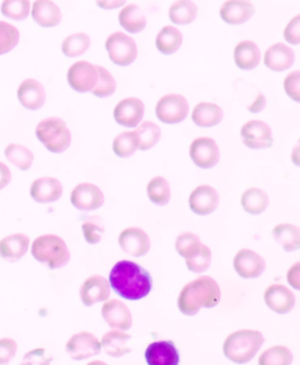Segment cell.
Returning a JSON list of instances; mask_svg holds the SVG:
<instances>
[{"label":"cell","instance_id":"cell-1","mask_svg":"<svg viewBox=\"0 0 300 365\" xmlns=\"http://www.w3.org/2000/svg\"><path fill=\"white\" fill-rule=\"evenodd\" d=\"M109 283L118 295L129 301H139L152 292V276L130 261H120L113 267Z\"/></svg>","mask_w":300,"mask_h":365},{"label":"cell","instance_id":"cell-2","mask_svg":"<svg viewBox=\"0 0 300 365\" xmlns=\"http://www.w3.org/2000/svg\"><path fill=\"white\" fill-rule=\"evenodd\" d=\"M221 296L218 283L210 276H201L183 287L178 296V309L185 315L194 316L202 308L217 306Z\"/></svg>","mask_w":300,"mask_h":365},{"label":"cell","instance_id":"cell-3","mask_svg":"<svg viewBox=\"0 0 300 365\" xmlns=\"http://www.w3.org/2000/svg\"><path fill=\"white\" fill-rule=\"evenodd\" d=\"M263 343L264 336L257 330H238L227 337L223 352L231 362L245 364L254 359Z\"/></svg>","mask_w":300,"mask_h":365},{"label":"cell","instance_id":"cell-4","mask_svg":"<svg viewBox=\"0 0 300 365\" xmlns=\"http://www.w3.org/2000/svg\"><path fill=\"white\" fill-rule=\"evenodd\" d=\"M31 252L36 261L45 263L51 269H59L70 262V250L66 243L59 236L52 234L36 237Z\"/></svg>","mask_w":300,"mask_h":365},{"label":"cell","instance_id":"cell-5","mask_svg":"<svg viewBox=\"0 0 300 365\" xmlns=\"http://www.w3.org/2000/svg\"><path fill=\"white\" fill-rule=\"evenodd\" d=\"M36 135L52 153H63L71 146L72 135L66 123L60 118H47L38 123Z\"/></svg>","mask_w":300,"mask_h":365},{"label":"cell","instance_id":"cell-6","mask_svg":"<svg viewBox=\"0 0 300 365\" xmlns=\"http://www.w3.org/2000/svg\"><path fill=\"white\" fill-rule=\"evenodd\" d=\"M106 50L113 63L119 66L132 65L138 57L135 40L123 32H115L109 36L106 41Z\"/></svg>","mask_w":300,"mask_h":365},{"label":"cell","instance_id":"cell-7","mask_svg":"<svg viewBox=\"0 0 300 365\" xmlns=\"http://www.w3.org/2000/svg\"><path fill=\"white\" fill-rule=\"evenodd\" d=\"M189 105L185 96L168 94L159 100L156 105V115L162 123L174 125L182 123L188 116Z\"/></svg>","mask_w":300,"mask_h":365},{"label":"cell","instance_id":"cell-8","mask_svg":"<svg viewBox=\"0 0 300 365\" xmlns=\"http://www.w3.org/2000/svg\"><path fill=\"white\" fill-rule=\"evenodd\" d=\"M241 136L245 146L252 150H265L272 146V130L261 120H251L242 127Z\"/></svg>","mask_w":300,"mask_h":365},{"label":"cell","instance_id":"cell-9","mask_svg":"<svg viewBox=\"0 0 300 365\" xmlns=\"http://www.w3.org/2000/svg\"><path fill=\"white\" fill-rule=\"evenodd\" d=\"M219 150L217 143L212 138L202 136L192 141L190 146V158L196 166L209 170L219 163Z\"/></svg>","mask_w":300,"mask_h":365},{"label":"cell","instance_id":"cell-10","mask_svg":"<svg viewBox=\"0 0 300 365\" xmlns=\"http://www.w3.org/2000/svg\"><path fill=\"white\" fill-rule=\"evenodd\" d=\"M67 352L76 361L88 359L101 352V342L90 332L83 331L71 337L67 342Z\"/></svg>","mask_w":300,"mask_h":365},{"label":"cell","instance_id":"cell-11","mask_svg":"<svg viewBox=\"0 0 300 365\" xmlns=\"http://www.w3.org/2000/svg\"><path fill=\"white\" fill-rule=\"evenodd\" d=\"M71 202L76 210L83 212L99 210L105 202V196L99 187L93 183H80L73 190Z\"/></svg>","mask_w":300,"mask_h":365},{"label":"cell","instance_id":"cell-12","mask_svg":"<svg viewBox=\"0 0 300 365\" xmlns=\"http://www.w3.org/2000/svg\"><path fill=\"white\" fill-rule=\"evenodd\" d=\"M68 83L73 90L80 93L92 91L98 81L96 66L87 61H78L71 66L67 74Z\"/></svg>","mask_w":300,"mask_h":365},{"label":"cell","instance_id":"cell-13","mask_svg":"<svg viewBox=\"0 0 300 365\" xmlns=\"http://www.w3.org/2000/svg\"><path fill=\"white\" fill-rule=\"evenodd\" d=\"M265 259L251 250H242L234 255V268L243 279H257L264 272Z\"/></svg>","mask_w":300,"mask_h":365},{"label":"cell","instance_id":"cell-14","mask_svg":"<svg viewBox=\"0 0 300 365\" xmlns=\"http://www.w3.org/2000/svg\"><path fill=\"white\" fill-rule=\"evenodd\" d=\"M119 245L128 255L141 257L150 250V239L145 230L138 227H130L120 234Z\"/></svg>","mask_w":300,"mask_h":365},{"label":"cell","instance_id":"cell-15","mask_svg":"<svg viewBox=\"0 0 300 365\" xmlns=\"http://www.w3.org/2000/svg\"><path fill=\"white\" fill-rule=\"evenodd\" d=\"M145 114V105L138 98H127L120 101L114 110L116 123L123 127H136Z\"/></svg>","mask_w":300,"mask_h":365},{"label":"cell","instance_id":"cell-16","mask_svg":"<svg viewBox=\"0 0 300 365\" xmlns=\"http://www.w3.org/2000/svg\"><path fill=\"white\" fill-rule=\"evenodd\" d=\"M219 195L212 186H198L189 197V207L197 215H209L217 210Z\"/></svg>","mask_w":300,"mask_h":365},{"label":"cell","instance_id":"cell-17","mask_svg":"<svg viewBox=\"0 0 300 365\" xmlns=\"http://www.w3.org/2000/svg\"><path fill=\"white\" fill-rule=\"evenodd\" d=\"M109 296H110V286L108 281L101 275L90 276L80 288V297L83 304L87 307L107 301Z\"/></svg>","mask_w":300,"mask_h":365},{"label":"cell","instance_id":"cell-18","mask_svg":"<svg viewBox=\"0 0 300 365\" xmlns=\"http://www.w3.org/2000/svg\"><path fill=\"white\" fill-rule=\"evenodd\" d=\"M145 361L148 365H178L180 354L172 341L150 343L145 350Z\"/></svg>","mask_w":300,"mask_h":365},{"label":"cell","instance_id":"cell-19","mask_svg":"<svg viewBox=\"0 0 300 365\" xmlns=\"http://www.w3.org/2000/svg\"><path fill=\"white\" fill-rule=\"evenodd\" d=\"M101 314L110 328L120 329V330H128L132 328V312L128 307L119 299H110L105 303L101 309Z\"/></svg>","mask_w":300,"mask_h":365},{"label":"cell","instance_id":"cell-20","mask_svg":"<svg viewBox=\"0 0 300 365\" xmlns=\"http://www.w3.org/2000/svg\"><path fill=\"white\" fill-rule=\"evenodd\" d=\"M264 301L272 312L284 315L294 309L296 296L287 287L272 284L265 290Z\"/></svg>","mask_w":300,"mask_h":365},{"label":"cell","instance_id":"cell-21","mask_svg":"<svg viewBox=\"0 0 300 365\" xmlns=\"http://www.w3.org/2000/svg\"><path fill=\"white\" fill-rule=\"evenodd\" d=\"M18 99L24 108L36 110L46 101V92L43 85L36 79L24 80L18 88Z\"/></svg>","mask_w":300,"mask_h":365},{"label":"cell","instance_id":"cell-22","mask_svg":"<svg viewBox=\"0 0 300 365\" xmlns=\"http://www.w3.org/2000/svg\"><path fill=\"white\" fill-rule=\"evenodd\" d=\"M221 18L230 25L247 23L254 14L250 0H227L221 7Z\"/></svg>","mask_w":300,"mask_h":365},{"label":"cell","instance_id":"cell-23","mask_svg":"<svg viewBox=\"0 0 300 365\" xmlns=\"http://www.w3.org/2000/svg\"><path fill=\"white\" fill-rule=\"evenodd\" d=\"M30 192L36 202H56L63 195V185L54 178H40L32 183Z\"/></svg>","mask_w":300,"mask_h":365},{"label":"cell","instance_id":"cell-24","mask_svg":"<svg viewBox=\"0 0 300 365\" xmlns=\"http://www.w3.org/2000/svg\"><path fill=\"white\" fill-rule=\"evenodd\" d=\"M30 248V239L23 232L6 236L0 241V257L10 262L19 261Z\"/></svg>","mask_w":300,"mask_h":365},{"label":"cell","instance_id":"cell-25","mask_svg":"<svg viewBox=\"0 0 300 365\" xmlns=\"http://www.w3.org/2000/svg\"><path fill=\"white\" fill-rule=\"evenodd\" d=\"M294 63V52L285 43H274L265 52V66L274 72L289 70Z\"/></svg>","mask_w":300,"mask_h":365},{"label":"cell","instance_id":"cell-26","mask_svg":"<svg viewBox=\"0 0 300 365\" xmlns=\"http://www.w3.org/2000/svg\"><path fill=\"white\" fill-rule=\"evenodd\" d=\"M130 339L132 336L123 330H110L101 339V348H103L107 355L121 357L132 351Z\"/></svg>","mask_w":300,"mask_h":365},{"label":"cell","instance_id":"cell-27","mask_svg":"<svg viewBox=\"0 0 300 365\" xmlns=\"http://www.w3.org/2000/svg\"><path fill=\"white\" fill-rule=\"evenodd\" d=\"M32 17L38 25L54 27L61 21V11L52 0H36L32 9Z\"/></svg>","mask_w":300,"mask_h":365},{"label":"cell","instance_id":"cell-28","mask_svg":"<svg viewBox=\"0 0 300 365\" xmlns=\"http://www.w3.org/2000/svg\"><path fill=\"white\" fill-rule=\"evenodd\" d=\"M234 58L238 68L254 70L261 61V52L257 45L252 41H242L234 48Z\"/></svg>","mask_w":300,"mask_h":365},{"label":"cell","instance_id":"cell-29","mask_svg":"<svg viewBox=\"0 0 300 365\" xmlns=\"http://www.w3.org/2000/svg\"><path fill=\"white\" fill-rule=\"evenodd\" d=\"M223 120L221 107L212 103H201L192 110V121L198 127H214Z\"/></svg>","mask_w":300,"mask_h":365},{"label":"cell","instance_id":"cell-30","mask_svg":"<svg viewBox=\"0 0 300 365\" xmlns=\"http://www.w3.org/2000/svg\"><path fill=\"white\" fill-rule=\"evenodd\" d=\"M119 21L120 25L129 34H139L147 24L143 11L134 4L123 7L119 14Z\"/></svg>","mask_w":300,"mask_h":365},{"label":"cell","instance_id":"cell-31","mask_svg":"<svg viewBox=\"0 0 300 365\" xmlns=\"http://www.w3.org/2000/svg\"><path fill=\"white\" fill-rule=\"evenodd\" d=\"M272 235L285 252L299 250L300 234L298 227L290 223H281L274 227Z\"/></svg>","mask_w":300,"mask_h":365},{"label":"cell","instance_id":"cell-32","mask_svg":"<svg viewBox=\"0 0 300 365\" xmlns=\"http://www.w3.org/2000/svg\"><path fill=\"white\" fill-rule=\"evenodd\" d=\"M183 37L181 31L175 26H165L160 31L156 38V47L163 54H172L181 47Z\"/></svg>","mask_w":300,"mask_h":365},{"label":"cell","instance_id":"cell-33","mask_svg":"<svg viewBox=\"0 0 300 365\" xmlns=\"http://www.w3.org/2000/svg\"><path fill=\"white\" fill-rule=\"evenodd\" d=\"M241 203L245 212L251 215H258L269 206V196L264 190L259 188H250L243 192Z\"/></svg>","mask_w":300,"mask_h":365},{"label":"cell","instance_id":"cell-34","mask_svg":"<svg viewBox=\"0 0 300 365\" xmlns=\"http://www.w3.org/2000/svg\"><path fill=\"white\" fill-rule=\"evenodd\" d=\"M197 17V6L192 0H177L169 10V18L177 25H188Z\"/></svg>","mask_w":300,"mask_h":365},{"label":"cell","instance_id":"cell-35","mask_svg":"<svg viewBox=\"0 0 300 365\" xmlns=\"http://www.w3.org/2000/svg\"><path fill=\"white\" fill-rule=\"evenodd\" d=\"M139 150H148L159 143L161 138V128L152 121H145L141 126L134 130Z\"/></svg>","mask_w":300,"mask_h":365},{"label":"cell","instance_id":"cell-36","mask_svg":"<svg viewBox=\"0 0 300 365\" xmlns=\"http://www.w3.org/2000/svg\"><path fill=\"white\" fill-rule=\"evenodd\" d=\"M5 156L9 163L18 167L20 170H29L33 165V153L23 145L11 143L5 148Z\"/></svg>","mask_w":300,"mask_h":365},{"label":"cell","instance_id":"cell-37","mask_svg":"<svg viewBox=\"0 0 300 365\" xmlns=\"http://www.w3.org/2000/svg\"><path fill=\"white\" fill-rule=\"evenodd\" d=\"M147 194L152 203L156 206H165L170 200V187L163 176H155L149 181L147 186Z\"/></svg>","mask_w":300,"mask_h":365},{"label":"cell","instance_id":"cell-38","mask_svg":"<svg viewBox=\"0 0 300 365\" xmlns=\"http://www.w3.org/2000/svg\"><path fill=\"white\" fill-rule=\"evenodd\" d=\"M294 355L290 349L283 346H272L265 350L258 359L259 365H291Z\"/></svg>","mask_w":300,"mask_h":365},{"label":"cell","instance_id":"cell-39","mask_svg":"<svg viewBox=\"0 0 300 365\" xmlns=\"http://www.w3.org/2000/svg\"><path fill=\"white\" fill-rule=\"evenodd\" d=\"M90 46V39L86 34H72L63 40V53L68 58L83 56Z\"/></svg>","mask_w":300,"mask_h":365},{"label":"cell","instance_id":"cell-40","mask_svg":"<svg viewBox=\"0 0 300 365\" xmlns=\"http://www.w3.org/2000/svg\"><path fill=\"white\" fill-rule=\"evenodd\" d=\"M138 150L139 145L134 132L119 134L113 141V150L119 158H129Z\"/></svg>","mask_w":300,"mask_h":365},{"label":"cell","instance_id":"cell-41","mask_svg":"<svg viewBox=\"0 0 300 365\" xmlns=\"http://www.w3.org/2000/svg\"><path fill=\"white\" fill-rule=\"evenodd\" d=\"M201 246V240L194 232H183L176 239V250L185 259H190L195 254H197Z\"/></svg>","mask_w":300,"mask_h":365},{"label":"cell","instance_id":"cell-42","mask_svg":"<svg viewBox=\"0 0 300 365\" xmlns=\"http://www.w3.org/2000/svg\"><path fill=\"white\" fill-rule=\"evenodd\" d=\"M98 70V81L90 92L99 98H107L112 96L116 90V81L109 71L101 66H96Z\"/></svg>","mask_w":300,"mask_h":365},{"label":"cell","instance_id":"cell-43","mask_svg":"<svg viewBox=\"0 0 300 365\" xmlns=\"http://www.w3.org/2000/svg\"><path fill=\"white\" fill-rule=\"evenodd\" d=\"M30 10V0H4L1 5L4 16L14 20L26 19Z\"/></svg>","mask_w":300,"mask_h":365},{"label":"cell","instance_id":"cell-44","mask_svg":"<svg viewBox=\"0 0 300 365\" xmlns=\"http://www.w3.org/2000/svg\"><path fill=\"white\" fill-rule=\"evenodd\" d=\"M19 31L11 24L0 21V56L10 52L19 43Z\"/></svg>","mask_w":300,"mask_h":365},{"label":"cell","instance_id":"cell-45","mask_svg":"<svg viewBox=\"0 0 300 365\" xmlns=\"http://www.w3.org/2000/svg\"><path fill=\"white\" fill-rule=\"evenodd\" d=\"M185 264L190 272L196 274L207 272L212 264V250L205 245H202L197 254H195L190 259H185Z\"/></svg>","mask_w":300,"mask_h":365},{"label":"cell","instance_id":"cell-46","mask_svg":"<svg viewBox=\"0 0 300 365\" xmlns=\"http://www.w3.org/2000/svg\"><path fill=\"white\" fill-rule=\"evenodd\" d=\"M83 232L87 242L96 245L103 239L105 227L100 216H92L87 219L83 225Z\"/></svg>","mask_w":300,"mask_h":365},{"label":"cell","instance_id":"cell-47","mask_svg":"<svg viewBox=\"0 0 300 365\" xmlns=\"http://www.w3.org/2000/svg\"><path fill=\"white\" fill-rule=\"evenodd\" d=\"M17 342L12 339H0V365H6L17 354Z\"/></svg>","mask_w":300,"mask_h":365},{"label":"cell","instance_id":"cell-48","mask_svg":"<svg viewBox=\"0 0 300 365\" xmlns=\"http://www.w3.org/2000/svg\"><path fill=\"white\" fill-rule=\"evenodd\" d=\"M284 87L287 96L294 101H300L299 87H300V72L294 71L292 73L289 74L284 81Z\"/></svg>","mask_w":300,"mask_h":365},{"label":"cell","instance_id":"cell-49","mask_svg":"<svg viewBox=\"0 0 300 365\" xmlns=\"http://www.w3.org/2000/svg\"><path fill=\"white\" fill-rule=\"evenodd\" d=\"M52 359L47 357L45 349H34L24 356L20 365H51Z\"/></svg>","mask_w":300,"mask_h":365},{"label":"cell","instance_id":"cell-50","mask_svg":"<svg viewBox=\"0 0 300 365\" xmlns=\"http://www.w3.org/2000/svg\"><path fill=\"white\" fill-rule=\"evenodd\" d=\"M284 37L286 39L287 43L298 45L300 41V17H294L291 20L286 29L284 31Z\"/></svg>","mask_w":300,"mask_h":365},{"label":"cell","instance_id":"cell-51","mask_svg":"<svg viewBox=\"0 0 300 365\" xmlns=\"http://www.w3.org/2000/svg\"><path fill=\"white\" fill-rule=\"evenodd\" d=\"M287 282L294 289H300V263L297 262L291 267V269L287 272Z\"/></svg>","mask_w":300,"mask_h":365},{"label":"cell","instance_id":"cell-52","mask_svg":"<svg viewBox=\"0 0 300 365\" xmlns=\"http://www.w3.org/2000/svg\"><path fill=\"white\" fill-rule=\"evenodd\" d=\"M11 179L12 174L10 168L5 163H0V190H4L11 182Z\"/></svg>","mask_w":300,"mask_h":365},{"label":"cell","instance_id":"cell-53","mask_svg":"<svg viewBox=\"0 0 300 365\" xmlns=\"http://www.w3.org/2000/svg\"><path fill=\"white\" fill-rule=\"evenodd\" d=\"M96 4L103 10H115L125 5V0H96Z\"/></svg>","mask_w":300,"mask_h":365},{"label":"cell","instance_id":"cell-54","mask_svg":"<svg viewBox=\"0 0 300 365\" xmlns=\"http://www.w3.org/2000/svg\"><path fill=\"white\" fill-rule=\"evenodd\" d=\"M265 103H267L265 96H263V94H259L256 101H254L251 106H249V110L252 112V113H258V112H261V110L264 108Z\"/></svg>","mask_w":300,"mask_h":365},{"label":"cell","instance_id":"cell-55","mask_svg":"<svg viewBox=\"0 0 300 365\" xmlns=\"http://www.w3.org/2000/svg\"><path fill=\"white\" fill-rule=\"evenodd\" d=\"M87 365H107L106 363L103 361H94V362L88 363Z\"/></svg>","mask_w":300,"mask_h":365}]
</instances>
